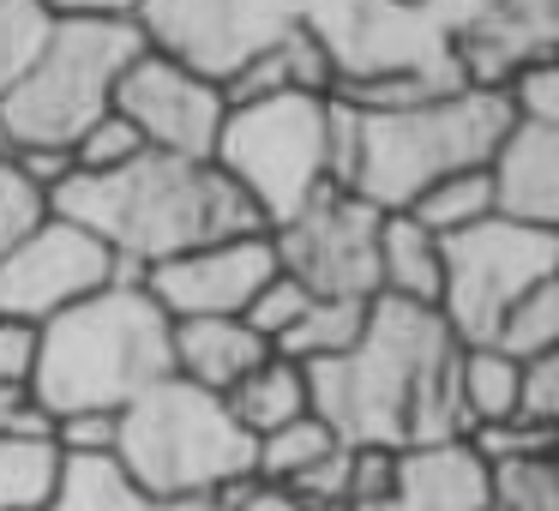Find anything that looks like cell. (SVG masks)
<instances>
[{
  "label": "cell",
  "mask_w": 559,
  "mask_h": 511,
  "mask_svg": "<svg viewBox=\"0 0 559 511\" xmlns=\"http://www.w3.org/2000/svg\"><path fill=\"white\" fill-rule=\"evenodd\" d=\"M307 397L343 445L409 451L457 439V337L433 307L379 295L361 337L337 361L307 367Z\"/></svg>",
  "instance_id": "6da1fadb"
},
{
  "label": "cell",
  "mask_w": 559,
  "mask_h": 511,
  "mask_svg": "<svg viewBox=\"0 0 559 511\" xmlns=\"http://www.w3.org/2000/svg\"><path fill=\"white\" fill-rule=\"evenodd\" d=\"M49 211L97 235L115 253L121 277H145L151 265L199 241L259 229L247 199L223 181L217 163L169 157V151H139L109 175H67L49 193Z\"/></svg>",
  "instance_id": "7a4b0ae2"
},
{
  "label": "cell",
  "mask_w": 559,
  "mask_h": 511,
  "mask_svg": "<svg viewBox=\"0 0 559 511\" xmlns=\"http://www.w3.org/2000/svg\"><path fill=\"white\" fill-rule=\"evenodd\" d=\"M506 121V97L469 85L379 115L331 103V187L355 193L373 211H409L445 175L481 169Z\"/></svg>",
  "instance_id": "3957f363"
},
{
  "label": "cell",
  "mask_w": 559,
  "mask_h": 511,
  "mask_svg": "<svg viewBox=\"0 0 559 511\" xmlns=\"http://www.w3.org/2000/svg\"><path fill=\"white\" fill-rule=\"evenodd\" d=\"M157 379H169V313L133 277L109 283V289L73 301L67 313H55L49 325H37L31 403L49 421L79 409L121 415Z\"/></svg>",
  "instance_id": "277c9868"
},
{
  "label": "cell",
  "mask_w": 559,
  "mask_h": 511,
  "mask_svg": "<svg viewBox=\"0 0 559 511\" xmlns=\"http://www.w3.org/2000/svg\"><path fill=\"white\" fill-rule=\"evenodd\" d=\"M145 49V31L121 13H55L37 61L0 91V151H73L109 115L115 79Z\"/></svg>",
  "instance_id": "5b68a950"
},
{
  "label": "cell",
  "mask_w": 559,
  "mask_h": 511,
  "mask_svg": "<svg viewBox=\"0 0 559 511\" xmlns=\"http://www.w3.org/2000/svg\"><path fill=\"white\" fill-rule=\"evenodd\" d=\"M115 463L157 499H223L253 482V433L217 391L169 373L115 415Z\"/></svg>",
  "instance_id": "8992f818"
},
{
  "label": "cell",
  "mask_w": 559,
  "mask_h": 511,
  "mask_svg": "<svg viewBox=\"0 0 559 511\" xmlns=\"http://www.w3.org/2000/svg\"><path fill=\"white\" fill-rule=\"evenodd\" d=\"M211 163L247 199L259 229H277L331 187V97L283 91V97L229 103Z\"/></svg>",
  "instance_id": "52a82bcc"
},
{
  "label": "cell",
  "mask_w": 559,
  "mask_h": 511,
  "mask_svg": "<svg viewBox=\"0 0 559 511\" xmlns=\"http://www.w3.org/2000/svg\"><path fill=\"white\" fill-rule=\"evenodd\" d=\"M559 277V229L511 217H481L457 235H439V301L433 313L457 343H487L506 307L535 283Z\"/></svg>",
  "instance_id": "ba28073f"
},
{
  "label": "cell",
  "mask_w": 559,
  "mask_h": 511,
  "mask_svg": "<svg viewBox=\"0 0 559 511\" xmlns=\"http://www.w3.org/2000/svg\"><path fill=\"white\" fill-rule=\"evenodd\" d=\"M271 253L313 301H379V211L343 187L313 193L289 223H277Z\"/></svg>",
  "instance_id": "9c48e42d"
},
{
  "label": "cell",
  "mask_w": 559,
  "mask_h": 511,
  "mask_svg": "<svg viewBox=\"0 0 559 511\" xmlns=\"http://www.w3.org/2000/svg\"><path fill=\"white\" fill-rule=\"evenodd\" d=\"M313 0H139L133 25L151 49L199 67L205 79H229L241 61L307 25Z\"/></svg>",
  "instance_id": "30bf717a"
},
{
  "label": "cell",
  "mask_w": 559,
  "mask_h": 511,
  "mask_svg": "<svg viewBox=\"0 0 559 511\" xmlns=\"http://www.w3.org/2000/svg\"><path fill=\"white\" fill-rule=\"evenodd\" d=\"M115 115L139 133L145 151H169V157H205L217 145V127H223V85L205 79L199 67L175 61L163 49H139L127 61V73L115 79Z\"/></svg>",
  "instance_id": "8fae6325"
},
{
  "label": "cell",
  "mask_w": 559,
  "mask_h": 511,
  "mask_svg": "<svg viewBox=\"0 0 559 511\" xmlns=\"http://www.w3.org/2000/svg\"><path fill=\"white\" fill-rule=\"evenodd\" d=\"M121 283L115 253L73 217H43L13 253L0 259V319H25V325H49L73 301ZM139 283V277H133Z\"/></svg>",
  "instance_id": "7c38bea8"
},
{
  "label": "cell",
  "mask_w": 559,
  "mask_h": 511,
  "mask_svg": "<svg viewBox=\"0 0 559 511\" xmlns=\"http://www.w3.org/2000/svg\"><path fill=\"white\" fill-rule=\"evenodd\" d=\"M271 271H277L271 229H241L163 259L139 283L169 319H241L247 301L271 283Z\"/></svg>",
  "instance_id": "4fadbf2b"
},
{
  "label": "cell",
  "mask_w": 559,
  "mask_h": 511,
  "mask_svg": "<svg viewBox=\"0 0 559 511\" xmlns=\"http://www.w3.org/2000/svg\"><path fill=\"white\" fill-rule=\"evenodd\" d=\"M481 175H487V193H493V217L559 229V127L506 121Z\"/></svg>",
  "instance_id": "5bb4252c"
},
{
  "label": "cell",
  "mask_w": 559,
  "mask_h": 511,
  "mask_svg": "<svg viewBox=\"0 0 559 511\" xmlns=\"http://www.w3.org/2000/svg\"><path fill=\"white\" fill-rule=\"evenodd\" d=\"M391 494L409 511H487V463L469 439H433V445L397 451V487Z\"/></svg>",
  "instance_id": "9a60e30c"
},
{
  "label": "cell",
  "mask_w": 559,
  "mask_h": 511,
  "mask_svg": "<svg viewBox=\"0 0 559 511\" xmlns=\"http://www.w3.org/2000/svg\"><path fill=\"white\" fill-rule=\"evenodd\" d=\"M265 355H271V343L253 337L241 319H169V373L199 391H217L223 397Z\"/></svg>",
  "instance_id": "2e32d148"
},
{
  "label": "cell",
  "mask_w": 559,
  "mask_h": 511,
  "mask_svg": "<svg viewBox=\"0 0 559 511\" xmlns=\"http://www.w3.org/2000/svg\"><path fill=\"white\" fill-rule=\"evenodd\" d=\"M43 511H223L217 499H157L115 457H61L55 494Z\"/></svg>",
  "instance_id": "e0dca14e"
},
{
  "label": "cell",
  "mask_w": 559,
  "mask_h": 511,
  "mask_svg": "<svg viewBox=\"0 0 559 511\" xmlns=\"http://www.w3.org/2000/svg\"><path fill=\"white\" fill-rule=\"evenodd\" d=\"M283 91H331V67H325V55H319L307 25H295L289 37H277L271 49H259L253 61H241L223 79V103L283 97Z\"/></svg>",
  "instance_id": "ac0fdd59"
},
{
  "label": "cell",
  "mask_w": 559,
  "mask_h": 511,
  "mask_svg": "<svg viewBox=\"0 0 559 511\" xmlns=\"http://www.w3.org/2000/svg\"><path fill=\"white\" fill-rule=\"evenodd\" d=\"M379 295L385 301H439V235H427L409 211H379Z\"/></svg>",
  "instance_id": "d6986e66"
},
{
  "label": "cell",
  "mask_w": 559,
  "mask_h": 511,
  "mask_svg": "<svg viewBox=\"0 0 559 511\" xmlns=\"http://www.w3.org/2000/svg\"><path fill=\"white\" fill-rule=\"evenodd\" d=\"M223 403H229V415L241 421V433L265 439V433H277V427L301 421V415L313 409V397H307V367L283 361V355H265L253 373H241L223 391Z\"/></svg>",
  "instance_id": "ffe728a7"
},
{
  "label": "cell",
  "mask_w": 559,
  "mask_h": 511,
  "mask_svg": "<svg viewBox=\"0 0 559 511\" xmlns=\"http://www.w3.org/2000/svg\"><path fill=\"white\" fill-rule=\"evenodd\" d=\"M518 367L493 343H457V415L463 427L511 421L518 415Z\"/></svg>",
  "instance_id": "44dd1931"
},
{
  "label": "cell",
  "mask_w": 559,
  "mask_h": 511,
  "mask_svg": "<svg viewBox=\"0 0 559 511\" xmlns=\"http://www.w3.org/2000/svg\"><path fill=\"white\" fill-rule=\"evenodd\" d=\"M367 307H373V301H307V313L295 319L277 343H271V355H283V361H295V367L337 361V355L361 337Z\"/></svg>",
  "instance_id": "7402d4cb"
},
{
  "label": "cell",
  "mask_w": 559,
  "mask_h": 511,
  "mask_svg": "<svg viewBox=\"0 0 559 511\" xmlns=\"http://www.w3.org/2000/svg\"><path fill=\"white\" fill-rule=\"evenodd\" d=\"M61 475V451L55 439H25L0 433V511H43Z\"/></svg>",
  "instance_id": "603a6c76"
},
{
  "label": "cell",
  "mask_w": 559,
  "mask_h": 511,
  "mask_svg": "<svg viewBox=\"0 0 559 511\" xmlns=\"http://www.w3.org/2000/svg\"><path fill=\"white\" fill-rule=\"evenodd\" d=\"M331 445H343V439L331 433V427L319 421L313 409H307L301 421L277 427V433H265V439H253V482H265V487H289L295 475L313 470V463L325 457Z\"/></svg>",
  "instance_id": "cb8c5ba5"
},
{
  "label": "cell",
  "mask_w": 559,
  "mask_h": 511,
  "mask_svg": "<svg viewBox=\"0 0 559 511\" xmlns=\"http://www.w3.org/2000/svg\"><path fill=\"white\" fill-rule=\"evenodd\" d=\"M493 343L499 355L511 361H535V355H554L559 349V277L535 283L518 307H506V319L493 325Z\"/></svg>",
  "instance_id": "d4e9b609"
},
{
  "label": "cell",
  "mask_w": 559,
  "mask_h": 511,
  "mask_svg": "<svg viewBox=\"0 0 559 511\" xmlns=\"http://www.w3.org/2000/svg\"><path fill=\"white\" fill-rule=\"evenodd\" d=\"M409 217L421 223L427 235H457V229H469V223L493 217V193H487V175H481V169L445 175L439 187H427V193L415 199Z\"/></svg>",
  "instance_id": "484cf974"
},
{
  "label": "cell",
  "mask_w": 559,
  "mask_h": 511,
  "mask_svg": "<svg viewBox=\"0 0 559 511\" xmlns=\"http://www.w3.org/2000/svg\"><path fill=\"white\" fill-rule=\"evenodd\" d=\"M487 506L499 511H559V463L547 457H506L487 463Z\"/></svg>",
  "instance_id": "4316f807"
},
{
  "label": "cell",
  "mask_w": 559,
  "mask_h": 511,
  "mask_svg": "<svg viewBox=\"0 0 559 511\" xmlns=\"http://www.w3.org/2000/svg\"><path fill=\"white\" fill-rule=\"evenodd\" d=\"M55 31L49 0H0V91L13 85Z\"/></svg>",
  "instance_id": "83f0119b"
},
{
  "label": "cell",
  "mask_w": 559,
  "mask_h": 511,
  "mask_svg": "<svg viewBox=\"0 0 559 511\" xmlns=\"http://www.w3.org/2000/svg\"><path fill=\"white\" fill-rule=\"evenodd\" d=\"M499 97H506L511 121L559 127V55H535V61L511 67L506 85H499Z\"/></svg>",
  "instance_id": "f1b7e54d"
},
{
  "label": "cell",
  "mask_w": 559,
  "mask_h": 511,
  "mask_svg": "<svg viewBox=\"0 0 559 511\" xmlns=\"http://www.w3.org/2000/svg\"><path fill=\"white\" fill-rule=\"evenodd\" d=\"M43 217H49V193L19 169L13 151H0V259L13 253Z\"/></svg>",
  "instance_id": "f546056e"
},
{
  "label": "cell",
  "mask_w": 559,
  "mask_h": 511,
  "mask_svg": "<svg viewBox=\"0 0 559 511\" xmlns=\"http://www.w3.org/2000/svg\"><path fill=\"white\" fill-rule=\"evenodd\" d=\"M139 151H145V145H139V133L109 109V115H97V121L73 139L67 157H73V175H109V169H121L127 157H139Z\"/></svg>",
  "instance_id": "4dcf8cb0"
},
{
  "label": "cell",
  "mask_w": 559,
  "mask_h": 511,
  "mask_svg": "<svg viewBox=\"0 0 559 511\" xmlns=\"http://www.w3.org/2000/svg\"><path fill=\"white\" fill-rule=\"evenodd\" d=\"M469 451L481 463H506V457H547L559 445V427H530V421H481V427H463Z\"/></svg>",
  "instance_id": "1f68e13d"
},
{
  "label": "cell",
  "mask_w": 559,
  "mask_h": 511,
  "mask_svg": "<svg viewBox=\"0 0 559 511\" xmlns=\"http://www.w3.org/2000/svg\"><path fill=\"white\" fill-rule=\"evenodd\" d=\"M307 301H313V295L301 289V283L295 277H283V271H271V283L265 289L253 295V301H247V313H241V325L253 331V337H265V343H277L283 331L295 325V319L307 313Z\"/></svg>",
  "instance_id": "d6a6232c"
},
{
  "label": "cell",
  "mask_w": 559,
  "mask_h": 511,
  "mask_svg": "<svg viewBox=\"0 0 559 511\" xmlns=\"http://www.w3.org/2000/svg\"><path fill=\"white\" fill-rule=\"evenodd\" d=\"M518 421L559 427V349L518 367Z\"/></svg>",
  "instance_id": "836d02e7"
},
{
  "label": "cell",
  "mask_w": 559,
  "mask_h": 511,
  "mask_svg": "<svg viewBox=\"0 0 559 511\" xmlns=\"http://www.w3.org/2000/svg\"><path fill=\"white\" fill-rule=\"evenodd\" d=\"M31 367H37V325L0 319V385H25L31 391Z\"/></svg>",
  "instance_id": "e575fe53"
},
{
  "label": "cell",
  "mask_w": 559,
  "mask_h": 511,
  "mask_svg": "<svg viewBox=\"0 0 559 511\" xmlns=\"http://www.w3.org/2000/svg\"><path fill=\"white\" fill-rule=\"evenodd\" d=\"M0 433H25V439H49V415L31 403L25 385H0Z\"/></svg>",
  "instance_id": "d590c367"
},
{
  "label": "cell",
  "mask_w": 559,
  "mask_h": 511,
  "mask_svg": "<svg viewBox=\"0 0 559 511\" xmlns=\"http://www.w3.org/2000/svg\"><path fill=\"white\" fill-rule=\"evenodd\" d=\"M223 511H307L295 494H283V487H265V482H241L235 494L217 499Z\"/></svg>",
  "instance_id": "8d00e7d4"
},
{
  "label": "cell",
  "mask_w": 559,
  "mask_h": 511,
  "mask_svg": "<svg viewBox=\"0 0 559 511\" xmlns=\"http://www.w3.org/2000/svg\"><path fill=\"white\" fill-rule=\"evenodd\" d=\"M55 13H121L133 19L139 13V0H49Z\"/></svg>",
  "instance_id": "74e56055"
},
{
  "label": "cell",
  "mask_w": 559,
  "mask_h": 511,
  "mask_svg": "<svg viewBox=\"0 0 559 511\" xmlns=\"http://www.w3.org/2000/svg\"><path fill=\"white\" fill-rule=\"evenodd\" d=\"M487 511H499V506H487Z\"/></svg>",
  "instance_id": "f35d334b"
}]
</instances>
